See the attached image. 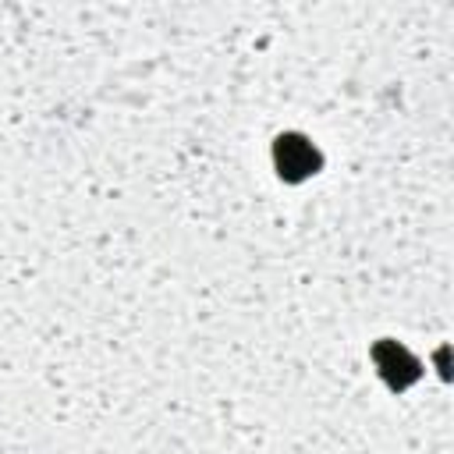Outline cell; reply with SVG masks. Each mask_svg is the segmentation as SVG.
I'll list each match as a JSON object with an SVG mask.
<instances>
[{
  "mask_svg": "<svg viewBox=\"0 0 454 454\" xmlns=\"http://www.w3.org/2000/svg\"><path fill=\"white\" fill-rule=\"evenodd\" d=\"M273 156H277V170H280L287 181H301V177L316 174V167H319V153H316L301 135H284V138L277 142Z\"/></svg>",
  "mask_w": 454,
  "mask_h": 454,
  "instance_id": "1",
  "label": "cell"
},
{
  "mask_svg": "<svg viewBox=\"0 0 454 454\" xmlns=\"http://www.w3.org/2000/svg\"><path fill=\"white\" fill-rule=\"evenodd\" d=\"M376 362H380L383 376H387L394 387H404V383H411V380L419 376V362H415L404 348H397V344H380V348H376Z\"/></svg>",
  "mask_w": 454,
  "mask_h": 454,
  "instance_id": "2",
  "label": "cell"
}]
</instances>
